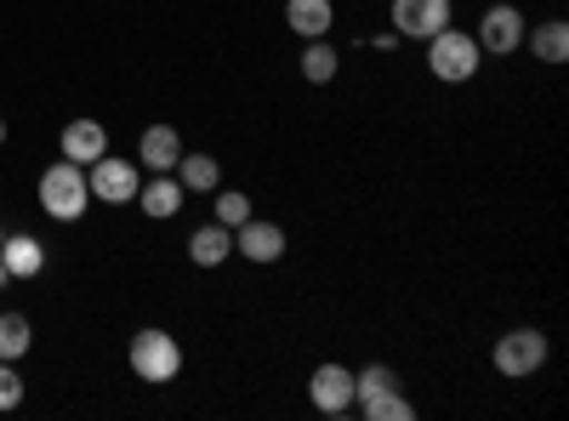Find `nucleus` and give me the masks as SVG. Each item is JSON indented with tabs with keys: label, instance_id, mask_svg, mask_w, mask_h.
I'll return each mask as SVG.
<instances>
[{
	"label": "nucleus",
	"instance_id": "obj_1",
	"mask_svg": "<svg viewBox=\"0 0 569 421\" xmlns=\"http://www.w3.org/2000/svg\"><path fill=\"white\" fill-rule=\"evenodd\" d=\"M40 206H46V217H58V222H80V211L91 206L86 166H74V160L46 166L40 171Z\"/></svg>",
	"mask_w": 569,
	"mask_h": 421
},
{
	"label": "nucleus",
	"instance_id": "obj_2",
	"mask_svg": "<svg viewBox=\"0 0 569 421\" xmlns=\"http://www.w3.org/2000/svg\"><path fill=\"white\" fill-rule=\"evenodd\" d=\"M479 63H485L479 40L461 34V29H439L433 40H427V69H433V80H445V86L472 80V74H479Z\"/></svg>",
	"mask_w": 569,
	"mask_h": 421
},
{
	"label": "nucleus",
	"instance_id": "obj_3",
	"mask_svg": "<svg viewBox=\"0 0 569 421\" xmlns=\"http://www.w3.org/2000/svg\"><path fill=\"white\" fill-rule=\"evenodd\" d=\"M131 370H137V382H177V370H182V348L177 337L166 331H137L131 337Z\"/></svg>",
	"mask_w": 569,
	"mask_h": 421
},
{
	"label": "nucleus",
	"instance_id": "obj_4",
	"mask_svg": "<svg viewBox=\"0 0 569 421\" xmlns=\"http://www.w3.org/2000/svg\"><path fill=\"white\" fill-rule=\"evenodd\" d=\"M490 364L501 370V377H536V370L547 364V331H536V324H518V331H507L490 353Z\"/></svg>",
	"mask_w": 569,
	"mask_h": 421
},
{
	"label": "nucleus",
	"instance_id": "obj_5",
	"mask_svg": "<svg viewBox=\"0 0 569 421\" xmlns=\"http://www.w3.org/2000/svg\"><path fill=\"white\" fill-rule=\"evenodd\" d=\"M86 182H91V200H103V206H126V200H137V189H142L137 166H131V160H120V154L91 160Z\"/></svg>",
	"mask_w": 569,
	"mask_h": 421
},
{
	"label": "nucleus",
	"instance_id": "obj_6",
	"mask_svg": "<svg viewBox=\"0 0 569 421\" xmlns=\"http://www.w3.org/2000/svg\"><path fill=\"white\" fill-rule=\"evenodd\" d=\"M479 52H490V58H507V52H518L525 46V12L518 7H507V0H496V7H485V18H479Z\"/></svg>",
	"mask_w": 569,
	"mask_h": 421
},
{
	"label": "nucleus",
	"instance_id": "obj_7",
	"mask_svg": "<svg viewBox=\"0 0 569 421\" xmlns=\"http://www.w3.org/2000/svg\"><path fill=\"white\" fill-rule=\"evenodd\" d=\"M439 29H450V0H393V34L433 40Z\"/></svg>",
	"mask_w": 569,
	"mask_h": 421
},
{
	"label": "nucleus",
	"instance_id": "obj_8",
	"mask_svg": "<svg viewBox=\"0 0 569 421\" xmlns=\"http://www.w3.org/2000/svg\"><path fill=\"white\" fill-rule=\"evenodd\" d=\"M308 399L325 415H348L353 410V370L348 364H319L308 377Z\"/></svg>",
	"mask_w": 569,
	"mask_h": 421
},
{
	"label": "nucleus",
	"instance_id": "obj_9",
	"mask_svg": "<svg viewBox=\"0 0 569 421\" xmlns=\"http://www.w3.org/2000/svg\"><path fill=\"white\" fill-rule=\"evenodd\" d=\"M233 251H240L246 262H279L284 257V228L279 222H257V217H246L240 228H233Z\"/></svg>",
	"mask_w": 569,
	"mask_h": 421
},
{
	"label": "nucleus",
	"instance_id": "obj_10",
	"mask_svg": "<svg viewBox=\"0 0 569 421\" xmlns=\"http://www.w3.org/2000/svg\"><path fill=\"white\" fill-rule=\"evenodd\" d=\"M103 154H109V131L98 120H69L63 126V160L91 166V160H103Z\"/></svg>",
	"mask_w": 569,
	"mask_h": 421
},
{
	"label": "nucleus",
	"instance_id": "obj_11",
	"mask_svg": "<svg viewBox=\"0 0 569 421\" xmlns=\"http://www.w3.org/2000/svg\"><path fill=\"white\" fill-rule=\"evenodd\" d=\"M284 23L302 40H325L330 23H337V7H330V0H284Z\"/></svg>",
	"mask_w": 569,
	"mask_h": 421
},
{
	"label": "nucleus",
	"instance_id": "obj_12",
	"mask_svg": "<svg viewBox=\"0 0 569 421\" xmlns=\"http://www.w3.org/2000/svg\"><path fill=\"white\" fill-rule=\"evenodd\" d=\"M137 154H142V166H149V171H177L182 137L171 126H149V131H142V143H137Z\"/></svg>",
	"mask_w": 569,
	"mask_h": 421
},
{
	"label": "nucleus",
	"instance_id": "obj_13",
	"mask_svg": "<svg viewBox=\"0 0 569 421\" xmlns=\"http://www.w3.org/2000/svg\"><path fill=\"white\" fill-rule=\"evenodd\" d=\"M525 46H530L536 63H563L569 58V23L563 18H547V23L525 29Z\"/></svg>",
	"mask_w": 569,
	"mask_h": 421
},
{
	"label": "nucleus",
	"instance_id": "obj_14",
	"mask_svg": "<svg viewBox=\"0 0 569 421\" xmlns=\"http://www.w3.org/2000/svg\"><path fill=\"white\" fill-rule=\"evenodd\" d=\"M188 257H194L200 268H222V262L233 257V228H222V222L194 228V240H188Z\"/></svg>",
	"mask_w": 569,
	"mask_h": 421
},
{
	"label": "nucleus",
	"instance_id": "obj_15",
	"mask_svg": "<svg viewBox=\"0 0 569 421\" xmlns=\"http://www.w3.org/2000/svg\"><path fill=\"white\" fill-rule=\"evenodd\" d=\"M0 262H7L12 279H34L46 268V251H40V240H29V233H7V240H0Z\"/></svg>",
	"mask_w": 569,
	"mask_h": 421
},
{
	"label": "nucleus",
	"instance_id": "obj_16",
	"mask_svg": "<svg viewBox=\"0 0 569 421\" xmlns=\"http://www.w3.org/2000/svg\"><path fill=\"white\" fill-rule=\"evenodd\" d=\"M182 200H188V189H182V182H177L171 171H160V177L149 182V189H137V206L149 211V217H177V211H182Z\"/></svg>",
	"mask_w": 569,
	"mask_h": 421
},
{
	"label": "nucleus",
	"instance_id": "obj_17",
	"mask_svg": "<svg viewBox=\"0 0 569 421\" xmlns=\"http://www.w3.org/2000/svg\"><path fill=\"white\" fill-rule=\"evenodd\" d=\"M177 182L188 194H217V182H222V166L211 154H182L177 160Z\"/></svg>",
	"mask_w": 569,
	"mask_h": 421
},
{
	"label": "nucleus",
	"instance_id": "obj_18",
	"mask_svg": "<svg viewBox=\"0 0 569 421\" xmlns=\"http://www.w3.org/2000/svg\"><path fill=\"white\" fill-rule=\"evenodd\" d=\"M337 46L330 40H308L302 46V80H313V86H325V80H337Z\"/></svg>",
	"mask_w": 569,
	"mask_h": 421
},
{
	"label": "nucleus",
	"instance_id": "obj_19",
	"mask_svg": "<svg viewBox=\"0 0 569 421\" xmlns=\"http://www.w3.org/2000/svg\"><path fill=\"white\" fill-rule=\"evenodd\" d=\"M34 342V324L23 313H0V359H23Z\"/></svg>",
	"mask_w": 569,
	"mask_h": 421
},
{
	"label": "nucleus",
	"instance_id": "obj_20",
	"mask_svg": "<svg viewBox=\"0 0 569 421\" xmlns=\"http://www.w3.org/2000/svg\"><path fill=\"white\" fill-rule=\"evenodd\" d=\"M359 410H365L370 421H410V415H416V404H410V399H405L399 388H388V393H376V399H365Z\"/></svg>",
	"mask_w": 569,
	"mask_h": 421
},
{
	"label": "nucleus",
	"instance_id": "obj_21",
	"mask_svg": "<svg viewBox=\"0 0 569 421\" xmlns=\"http://www.w3.org/2000/svg\"><path fill=\"white\" fill-rule=\"evenodd\" d=\"M388 388H399L393 364H365L359 377H353V404H365V399H376V393H388Z\"/></svg>",
	"mask_w": 569,
	"mask_h": 421
},
{
	"label": "nucleus",
	"instance_id": "obj_22",
	"mask_svg": "<svg viewBox=\"0 0 569 421\" xmlns=\"http://www.w3.org/2000/svg\"><path fill=\"white\" fill-rule=\"evenodd\" d=\"M246 217H251V200H246V194H233V189L217 194V222H222V228H240Z\"/></svg>",
	"mask_w": 569,
	"mask_h": 421
},
{
	"label": "nucleus",
	"instance_id": "obj_23",
	"mask_svg": "<svg viewBox=\"0 0 569 421\" xmlns=\"http://www.w3.org/2000/svg\"><path fill=\"white\" fill-rule=\"evenodd\" d=\"M23 404V377L12 370V359H0V410H18Z\"/></svg>",
	"mask_w": 569,
	"mask_h": 421
},
{
	"label": "nucleus",
	"instance_id": "obj_24",
	"mask_svg": "<svg viewBox=\"0 0 569 421\" xmlns=\"http://www.w3.org/2000/svg\"><path fill=\"white\" fill-rule=\"evenodd\" d=\"M0 285H12V273H7V262H0Z\"/></svg>",
	"mask_w": 569,
	"mask_h": 421
},
{
	"label": "nucleus",
	"instance_id": "obj_25",
	"mask_svg": "<svg viewBox=\"0 0 569 421\" xmlns=\"http://www.w3.org/2000/svg\"><path fill=\"white\" fill-rule=\"evenodd\" d=\"M0 143H7V120H0Z\"/></svg>",
	"mask_w": 569,
	"mask_h": 421
},
{
	"label": "nucleus",
	"instance_id": "obj_26",
	"mask_svg": "<svg viewBox=\"0 0 569 421\" xmlns=\"http://www.w3.org/2000/svg\"><path fill=\"white\" fill-rule=\"evenodd\" d=\"M0 240H7V233H0Z\"/></svg>",
	"mask_w": 569,
	"mask_h": 421
}]
</instances>
